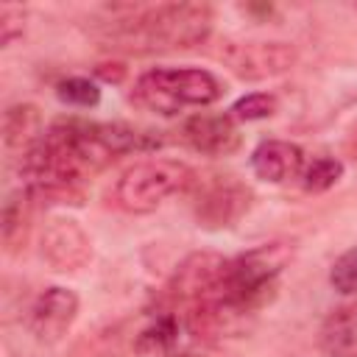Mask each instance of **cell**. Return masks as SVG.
<instances>
[{
	"instance_id": "obj_6",
	"label": "cell",
	"mask_w": 357,
	"mask_h": 357,
	"mask_svg": "<svg viewBox=\"0 0 357 357\" xmlns=\"http://www.w3.org/2000/svg\"><path fill=\"white\" fill-rule=\"evenodd\" d=\"M78 315V296L70 287H47L28 310V329L42 343H56L67 335Z\"/></svg>"
},
{
	"instance_id": "obj_13",
	"label": "cell",
	"mask_w": 357,
	"mask_h": 357,
	"mask_svg": "<svg viewBox=\"0 0 357 357\" xmlns=\"http://www.w3.org/2000/svg\"><path fill=\"white\" fill-rule=\"evenodd\" d=\"M31 192L22 187L17 192H11L3 204V218H0V234L6 248H17L25 240L28 231V218H31Z\"/></svg>"
},
{
	"instance_id": "obj_21",
	"label": "cell",
	"mask_w": 357,
	"mask_h": 357,
	"mask_svg": "<svg viewBox=\"0 0 357 357\" xmlns=\"http://www.w3.org/2000/svg\"><path fill=\"white\" fill-rule=\"evenodd\" d=\"M167 357H198V354H190V351H181V354H167Z\"/></svg>"
},
{
	"instance_id": "obj_17",
	"label": "cell",
	"mask_w": 357,
	"mask_h": 357,
	"mask_svg": "<svg viewBox=\"0 0 357 357\" xmlns=\"http://www.w3.org/2000/svg\"><path fill=\"white\" fill-rule=\"evenodd\" d=\"M56 98L67 106H78V109H89V106H98L100 100V89L95 81L84 78V75H70V78H61L56 84Z\"/></svg>"
},
{
	"instance_id": "obj_11",
	"label": "cell",
	"mask_w": 357,
	"mask_h": 357,
	"mask_svg": "<svg viewBox=\"0 0 357 357\" xmlns=\"http://www.w3.org/2000/svg\"><path fill=\"white\" fill-rule=\"evenodd\" d=\"M321 349L329 357H357V301L337 307L324 321Z\"/></svg>"
},
{
	"instance_id": "obj_12",
	"label": "cell",
	"mask_w": 357,
	"mask_h": 357,
	"mask_svg": "<svg viewBox=\"0 0 357 357\" xmlns=\"http://www.w3.org/2000/svg\"><path fill=\"white\" fill-rule=\"evenodd\" d=\"M98 139L103 142V148L112 156H123V153H145V151H156L162 145V137L153 131H142L126 123H95Z\"/></svg>"
},
{
	"instance_id": "obj_20",
	"label": "cell",
	"mask_w": 357,
	"mask_h": 357,
	"mask_svg": "<svg viewBox=\"0 0 357 357\" xmlns=\"http://www.w3.org/2000/svg\"><path fill=\"white\" fill-rule=\"evenodd\" d=\"M25 28V8L22 6H0V42L8 47L17 36H22Z\"/></svg>"
},
{
	"instance_id": "obj_4",
	"label": "cell",
	"mask_w": 357,
	"mask_h": 357,
	"mask_svg": "<svg viewBox=\"0 0 357 357\" xmlns=\"http://www.w3.org/2000/svg\"><path fill=\"white\" fill-rule=\"evenodd\" d=\"M195 176L184 162L176 159H145L128 167L114 184V201L120 209L145 215L153 212L165 198L192 184Z\"/></svg>"
},
{
	"instance_id": "obj_8",
	"label": "cell",
	"mask_w": 357,
	"mask_h": 357,
	"mask_svg": "<svg viewBox=\"0 0 357 357\" xmlns=\"http://www.w3.org/2000/svg\"><path fill=\"white\" fill-rule=\"evenodd\" d=\"M248 206V190L234 176H212L204 187H198L195 215L206 226H229Z\"/></svg>"
},
{
	"instance_id": "obj_18",
	"label": "cell",
	"mask_w": 357,
	"mask_h": 357,
	"mask_svg": "<svg viewBox=\"0 0 357 357\" xmlns=\"http://www.w3.org/2000/svg\"><path fill=\"white\" fill-rule=\"evenodd\" d=\"M276 112V98L268 95V92H251V95H243L234 106H231V117L237 123H251V120H265Z\"/></svg>"
},
{
	"instance_id": "obj_14",
	"label": "cell",
	"mask_w": 357,
	"mask_h": 357,
	"mask_svg": "<svg viewBox=\"0 0 357 357\" xmlns=\"http://www.w3.org/2000/svg\"><path fill=\"white\" fill-rule=\"evenodd\" d=\"M178 340V315L173 312H162L156 315V321H151L139 337H137V351L139 354H167Z\"/></svg>"
},
{
	"instance_id": "obj_10",
	"label": "cell",
	"mask_w": 357,
	"mask_h": 357,
	"mask_svg": "<svg viewBox=\"0 0 357 357\" xmlns=\"http://www.w3.org/2000/svg\"><path fill=\"white\" fill-rule=\"evenodd\" d=\"M304 151L287 139H265L251 153V170L257 178L271 184H284L304 170Z\"/></svg>"
},
{
	"instance_id": "obj_15",
	"label": "cell",
	"mask_w": 357,
	"mask_h": 357,
	"mask_svg": "<svg viewBox=\"0 0 357 357\" xmlns=\"http://www.w3.org/2000/svg\"><path fill=\"white\" fill-rule=\"evenodd\" d=\"M36 126H39V114L33 106H11L6 112L3 120V131H6V142L8 145H20L22 151L36 142Z\"/></svg>"
},
{
	"instance_id": "obj_3",
	"label": "cell",
	"mask_w": 357,
	"mask_h": 357,
	"mask_svg": "<svg viewBox=\"0 0 357 357\" xmlns=\"http://www.w3.org/2000/svg\"><path fill=\"white\" fill-rule=\"evenodd\" d=\"M223 84L201 67H153L134 84V100L156 114H178L187 106H209L220 100Z\"/></svg>"
},
{
	"instance_id": "obj_16",
	"label": "cell",
	"mask_w": 357,
	"mask_h": 357,
	"mask_svg": "<svg viewBox=\"0 0 357 357\" xmlns=\"http://www.w3.org/2000/svg\"><path fill=\"white\" fill-rule=\"evenodd\" d=\"M343 176V162L335 159V156H315L310 162H304V170H301V184L304 190L310 192H324L329 190L332 184H337Z\"/></svg>"
},
{
	"instance_id": "obj_2",
	"label": "cell",
	"mask_w": 357,
	"mask_h": 357,
	"mask_svg": "<svg viewBox=\"0 0 357 357\" xmlns=\"http://www.w3.org/2000/svg\"><path fill=\"white\" fill-rule=\"evenodd\" d=\"M293 248L287 243H268L259 248H251L234 259H226L223 268V301L229 310H234L240 318L259 310L290 262Z\"/></svg>"
},
{
	"instance_id": "obj_1",
	"label": "cell",
	"mask_w": 357,
	"mask_h": 357,
	"mask_svg": "<svg viewBox=\"0 0 357 357\" xmlns=\"http://www.w3.org/2000/svg\"><path fill=\"white\" fill-rule=\"evenodd\" d=\"M212 31V8L206 3H159L126 6L112 20L106 42L128 53L181 50L201 45Z\"/></svg>"
},
{
	"instance_id": "obj_5",
	"label": "cell",
	"mask_w": 357,
	"mask_h": 357,
	"mask_svg": "<svg viewBox=\"0 0 357 357\" xmlns=\"http://www.w3.org/2000/svg\"><path fill=\"white\" fill-rule=\"evenodd\" d=\"M223 61L248 81L271 78L290 70L296 53L284 42H229L223 47Z\"/></svg>"
},
{
	"instance_id": "obj_19",
	"label": "cell",
	"mask_w": 357,
	"mask_h": 357,
	"mask_svg": "<svg viewBox=\"0 0 357 357\" xmlns=\"http://www.w3.org/2000/svg\"><path fill=\"white\" fill-rule=\"evenodd\" d=\"M329 284L343 296H357V245L335 259L329 271Z\"/></svg>"
},
{
	"instance_id": "obj_9",
	"label": "cell",
	"mask_w": 357,
	"mask_h": 357,
	"mask_svg": "<svg viewBox=\"0 0 357 357\" xmlns=\"http://www.w3.org/2000/svg\"><path fill=\"white\" fill-rule=\"evenodd\" d=\"M184 139L206 156H229L240 148L237 120L231 114H192L184 123Z\"/></svg>"
},
{
	"instance_id": "obj_7",
	"label": "cell",
	"mask_w": 357,
	"mask_h": 357,
	"mask_svg": "<svg viewBox=\"0 0 357 357\" xmlns=\"http://www.w3.org/2000/svg\"><path fill=\"white\" fill-rule=\"evenodd\" d=\"M42 257L56 271H78L89 262L92 243L73 218H53L42 231Z\"/></svg>"
}]
</instances>
